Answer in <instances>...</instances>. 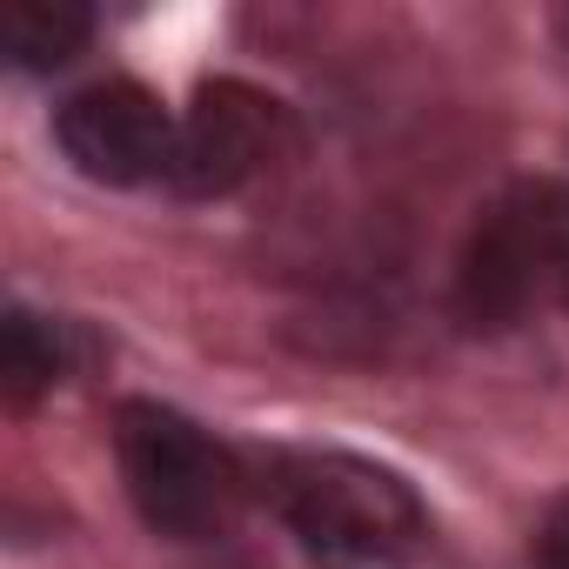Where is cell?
<instances>
[{
    "instance_id": "cell-1",
    "label": "cell",
    "mask_w": 569,
    "mask_h": 569,
    "mask_svg": "<svg viewBox=\"0 0 569 569\" xmlns=\"http://www.w3.org/2000/svg\"><path fill=\"white\" fill-rule=\"evenodd\" d=\"M261 496L322 569H409L429 549L422 496L349 449H268Z\"/></svg>"
},
{
    "instance_id": "cell-2",
    "label": "cell",
    "mask_w": 569,
    "mask_h": 569,
    "mask_svg": "<svg viewBox=\"0 0 569 569\" xmlns=\"http://www.w3.org/2000/svg\"><path fill=\"white\" fill-rule=\"evenodd\" d=\"M542 309H569V188L509 181L456 268V316L476 336H509Z\"/></svg>"
},
{
    "instance_id": "cell-3",
    "label": "cell",
    "mask_w": 569,
    "mask_h": 569,
    "mask_svg": "<svg viewBox=\"0 0 569 569\" xmlns=\"http://www.w3.org/2000/svg\"><path fill=\"white\" fill-rule=\"evenodd\" d=\"M114 456H121V482H128L141 522L154 536L208 542V536L234 529L248 476H241L234 449H221L181 409L148 402V396L121 402L114 409Z\"/></svg>"
},
{
    "instance_id": "cell-4",
    "label": "cell",
    "mask_w": 569,
    "mask_h": 569,
    "mask_svg": "<svg viewBox=\"0 0 569 569\" xmlns=\"http://www.w3.org/2000/svg\"><path fill=\"white\" fill-rule=\"evenodd\" d=\"M296 148H302L296 114L274 94H261L248 81H201L194 108L181 114V134H174L168 188H181L194 201H221V194L268 181L281 161H296Z\"/></svg>"
},
{
    "instance_id": "cell-5",
    "label": "cell",
    "mask_w": 569,
    "mask_h": 569,
    "mask_svg": "<svg viewBox=\"0 0 569 569\" xmlns=\"http://www.w3.org/2000/svg\"><path fill=\"white\" fill-rule=\"evenodd\" d=\"M174 134L181 121L141 88V81H94L54 114V141L74 161V174L101 188H148L174 174Z\"/></svg>"
},
{
    "instance_id": "cell-6",
    "label": "cell",
    "mask_w": 569,
    "mask_h": 569,
    "mask_svg": "<svg viewBox=\"0 0 569 569\" xmlns=\"http://www.w3.org/2000/svg\"><path fill=\"white\" fill-rule=\"evenodd\" d=\"M94 34V14L81 0H8L0 8V48L21 74H54L68 68Z\"/></svg>"
},
{
    "instance_id": "cell-7",
    "label": "cell",
    "mask_w": 569,
    "mask_h": 569,
    "mask_svg": "<svg viewBox=\"0 0 569 569\" xmlns=\"http://www.w3.org/2000/svg\"><path fill=\"white\" fill-rule=\"evenodd\" d=\"M74 369V322H48L34 309H8V402L28 409Z\"/></svg>"
},
{
    "instance_id": "cell-8",
    "label": "cell",
    "mask_w": 569,
    "mask_h": 569,
    "mask_svg": "<svg viewBox=\"0 0 569 569\" xmlns=\"http://www.w3.org/2000/svg\"><path fill=\"white\" fill-rule=\"evenodd\" d=\"M536 556H542V569H569V502L549 509V522L536 536Z\"/></svg>"
},
{
    "instance_id": "cell-9",
    "label": "cell",
    "mask_w": 569,
    "mask_h": 569,
    "mask_svg": "<svg viewBox=\"0 0 569 569\" xmlns=\"http://www.w3.org/2000/svg\"><path fill=\"white\" fill-rule=\"evenodd\" d=\"M556 41H562V54H569V8L556 14Z\"/></svg>"
}]
</instances>
